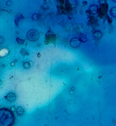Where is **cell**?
Masks as SVG:
<instances>
[{
  "label": "cell",
  "instance_id": "cell-1",
  "mask_svg": "<svg viewBox=\"0 0 116 126\" xmlns=\"http://www.w3.org/2000/svg\"><path fill=\"white\" fill-rule=\"evenodd\" d=\"M14 122L15 117L12 111L6 108L0 110V126H12Z\"/></svg>",
  "mask_w": 116,
  "mask_h": 126
},
{
  "label": "cell",
  "instance_id": "cell-2",
  "mask_svg": "<svg viewBox=\"0 0 116 126\" xmlns=\"http://www.w3.org/2000/svg\"><path fill=\"white\" fill-rule=\"evenodd\" d=\"M7 5H9H9H11V2H10V1L7 2Z\"/></svg>",
  "mask_w": 116,
  "mask_h": 126
}]
</instances>
